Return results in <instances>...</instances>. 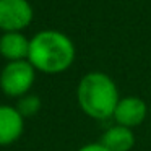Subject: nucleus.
I'll list each match as a JSON object with an SVG mask.
<instances>
[{
	"instance_id": "3",
	"label": "nucleus",
	"mask_w": 151,
	"mask_h": 151,
	"mask_svg": "<svg viewBox=\"0 0 151 151\" xmlns=\"http://www.w3.org/2000/svg\"><path fill=\"white\" fill-rule=\"evenodd\" d=\"M36 81V68L29 60L7 62L0 72V89L8 98L20 99L28 94Z\"/></svg>"
},
{
	"instance_id": "4",
	"label": "nucleus",
	"mask_w": 151,
	"mask_h": 151,
	"mask_svg": "<svg viewBox=\"0 0 151 151\" xmlns=\"http://www.w3.org/2000/svg\"><path fill=\"white\" fill-rule=\"evenodd\" d=\"M34 18L29 0H0V31L13 33L26 29Z\"/></svg>"
},
{
	"instance_id": "10",
	"label": "nucleus",
	"mask_w": 151,
	"mask_h": 151,
	"mask_svg": "<svg viewBox=\"0 0 151 151\" xmlns=\"http://www.w3.org/2000/svg\"><path fill=\"white\" fill-rule=\"evenodd\" d=\"M76 151H109L106 146H102L101 143H88V145H83L81 148H78Z\"/></svg>"
},
{
	"instance_id": "9",
	"label": "nucleus",
	"mask_w": 151,
	"mask_h": 151,
	"mask_svg": "<svg viewBox=\"0 0 151 151\" xmlns=\"http://www.w3.org/2000/svg\"><path fill=\"white\" fill-rule=\"evenodd\" d=\"M15 107H17L18 112L26 119V117H33V115H36L37 112L41 111V107H42V102H41L39 96L29 94V93H28V94L21 96V98L18 99V102H17Z\"/></svg>"
},
{
	"instance_id": "6",
	"label": "nucleus",
	"mask_w": 151,
	"mask_h": 151,
	"mask_svg": "<svg viewBox=\"0 0 151 151\" xmlns=\"http://www.w3.org/2000/svg\"><path fill=\"white\" fill-rule=\"evenodd\" d=\"M24 132V117L15 106L0 104V146L17 143Z\"/></svg>"
},
{
	"instance_id": "1",
	"label": "nucleus",
	"mask_w": 151,
	"mask_h": 151,
	"mask_svg": "<svg viewBox=\"0 0 151 151\" xmlns=\"http://www.w3.org/2000/svg\"><path fill=\"white\" fill-rule=\"evenodd\" d=\"M75 57L73 41L59 29H42L31 37L28 60L36 72L47 75L63 73L73 65Z\"/></svg>"
},
{
	"instance_id": "2",
	"label": "nucleus",
	"mask_w": 151,
	"mask_h": 151,
	"mask_svg": "<svg viewBox=\"0 0 151 151\" xmlns=\"http://www.w3.org/2000/svg\"><path fill=\"white\" fill-rule=\"evenodd\" d=\"M78 106L88 117L106 120L114 115L120 94L115 81L102 72H89L80 80L76 88Z\"/></svg>"
},
{
	"instance_id": "7",
	"label": "nucleus",
	"mask_w": 151,
	"mask_h": 151,
	"mask_svg": "<svg viewBox=\"0 0 151 151\" xmlns=\"http://www.w3.org/2000/svg\"><path fill=\"white\" fill-rule=\"evenodd\" d=\"M29 42L31 39H28L21 31L2 33V36H0V55L7 62L28 60Z\"/></svg>"
},
{
	"instance_id": "5",
	"label": "nucleus",
	"mask_w": 151,
	"mask_h": 151,
	"mask_svg": "<svg viewBox=\"0 0 151 151\" xmlns=\"http://www.w3.org/2000/svg\"><path fill=\"white\" fill-rule=\"evenodd\" d=\"M148 115V106L138 96H125L120 98L115 106V111L112 119L117 125L127 127L133 130L135 127H140Z\"/></svg>"
},
{
	"instance_id": "8",
	"label": "nucleus",
	"mask_w": 151,
	"mask_h": 151,
	"mask_svg": "<svg viewBox=\"0 0 151 151\" xmlns=\"http://www.w3.org/2000/svg\"><path fill=\"white\" fill-rule=\"evenodd\" d=\"M99 143L109 151H132L135 146V133L132 128L115 124L101 135Z\"/></svg>"
}]
</instances>
